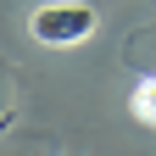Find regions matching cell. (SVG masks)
<instances>
[{
  "label": "cell",
  "mask_w": 156,
  "mask_h": 156,
  "mask_svg": "<svg viewBox=\"0 0 156 156\" xmlns=\"http://www.w3.org/2000/svg\"><path fill=\"white\" fill-rule=\"evenodd\" d=\"M95 28H101V11H95L89 0H45V6L28 17L34 45H50V50L84 45V39H95Z\"/></svg>",
  "instance_id": "1"
},
{
  "label": "cell",
  "mask_w": 156,
  "mask_h": 156,
  "mask_svg": "<svg viewBox=\"0 0 156 156\" xmlns=\"http://www.w3.org/2000/svg\"><path fill=\"white\" fill-rule=\"evenodd\" d=\"M11 117V84H6V73H0V123Z\"/></svg>",
  "instance_id": "3"
},
{
  "label": "cell",
  "mask_w": 156,
  "mask_h": 156,
  "mask_svg": "<svg viewBox=\"0 0 156 156\" xmlns=\"http://www.w3.org/2000/svg\"><path fill=\"white\" fill-rule=\"evenodd\" d=\"M128 112H134V123H140V128L156 134V73L134 78V89H128Z\"/></svg>",
  "instance_id": "2"
}]
</instances>
